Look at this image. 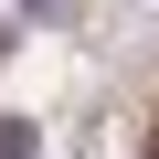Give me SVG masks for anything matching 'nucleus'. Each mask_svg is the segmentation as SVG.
<instances>
[{
  "instance_id": "nucleus-1",
  "label": "nucleus",
  "mask_w": 159,
  "mask_h": 159,
  "mask_svg": "<svg viewBox=\"0 0 159 159\" xmlns=\"http://www.w3.org/2000/svg\"><path fill=\"white\" fill-rule=\"evenodd\" d=\"M21 148H32V127H21V117H0V159H21Z\"/></svg>"
},
{
  "instance_id": "nucleus-2",
  "label": "nucleus",
  "mask_w": 159,
  "mask_h": 159,
  "mask_svg": "<svg viewBox=\"0 0 159 159\" xmlns=\"http://www.w3.org/2000/svg\"><path fill=\"white\" fill-rule=\"evenodd\" d=\"M148 159H159V117H148Z\"/></svg>"
}]
</instances>
